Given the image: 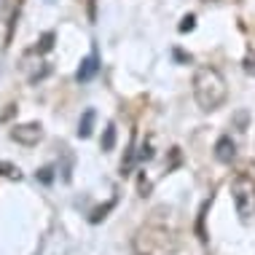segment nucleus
Instances as JSON below:
<instances>
[{"label":"nucleus","instance_id":"1","mask_svg":"<svg viewBox=\"0 0 255 255\" xmlns=\"http://www.w3.org/2000/svg\"><path fill=\"white\" fill-rule=\"evenodd\" d=\"M191 86H194L196 105H199V110H204V113L218 110L226 102V97H229V84H226V78L220 75V70H215V67H207V65L204 67H196Z\"/></svg>","mask_w":255,"mask_h":255},{"label":"nucleus","instance_id":"2","mask_svg":"<svg viewBox=\"0 0 255 255\" xmlns=\"http://www.w3.org/2000/svg\"><path fill=\"white\" fill-rule=\"evenodd\" d=\"M231 199H234V207H237V215L247 220L255 212V180L250 175H237L231 180Z\"/></svg>","mask_w":255,"mask_h":255},{"label":"nucleus","instance_id":"3","mask_svg":"<svg viewBox=\"0 0 255 255\" xmlns=\"http://www.w3.org/2000/svg\"><path fill=\"white\" fill-rule=\"evenodd\" d=\"M40 137H43V127L38 121H27V124H16L11 129V140L19 145H38Z\"/></svg>","mask_w":255,"mask_h":255},{"label":"nucleus","instance_id":"4","mask_svg":"<svg viewBox=\"0 0 255 255\" xmlns=\"http://www.w3.org/2000/svg\"><path fill=\"white\" fill-rule=\"evenodd\" d=\"M97 70H100V57L97 54H89V57L81 62L78 73H75V81H78V84H86V81H92L94 75H97Z\"/></svg>","mask_w":255,"mask_h":255},{"label":"nucleus","instance_id":"5","mask_svg":"<svg viewBox=\"0 0 255 255\" xmlns=\"http://www.w3.org/2000/svg\"><path fill=\"white\" fill-rule=\"evenodd\" d=\"M234 156H237V145H234V140L229 134L220 137V140L215 142V158H218V161H223V164H231Z\"/></svg>","mask_w":255,"mask_h":255},{"label":"nucleus","instance_id":"6","mask_svg":"<svg viewBox=\"0 0 255 255\" xmlns=\"http://www.w3.org/2000/svg\"><path fill=\"white\" fill-rule=\"evenodd\" d=\"M54 38H57L54 32H43V35H40V40L35 43V49H32V51H35V54H46V51H51V49H54Z\"/></svg>","mask_w":255,"mask_h":255},{"label":"nucleus","instance_id":"7","mask_svg":"<svg viewBox=\"0 0 255 255\" xmlns=\"http://www.w3.org/2000/svg\"><path fill=\"white\" fill-rule=\"evenodd\" d=\"M92 124H94V110H86L84 119L78 124V137H89L92 134Z\"/></svg>","mask_w":255,"mask_h":255},{"label":"nucleus","instance_id":"8","mask_svg":"<svg viewBox=\"0 0 255 255\" xmlns=\"http://www.w3.org/2000/svg\"><path fill=\"white\" fill-rule=\"evenodd\" d=\"M113 145H116V127L110 124L105 129V137H102V150H113Z\"/></svg>","mask_w":255,"mask_h":255},{"label":"nucleus","instance_id":"9","mask_svg":"<svg viewBox=\"0 0 255 255\" xmlns=\"http://www.w3.org/2000/svg\"><path fill=\"white\" fill-rule=\"evenodd\" d=\"M113 204H116V202H108L105 207H100V210H94V215H92V223H100V220L105 218V212H108V210H113Z\"/></svg>","mask_w":255,"mask_h":255},{"label":"nucleus","instance_id":"10","mask_svg":"<svg viewBox=\"0 0 255 255\" xmlns=\"http://www.w3.org/2000/svg\"><path fill=\"white\" fill-rule=\"evenodd\" d=\"M194 24H196V16H194V13H188V16H183V22H180V32H188V30H194Z\"/></svg>","mask_w":255,"mask_h":255},{"label":"nucleus","instance_id":"11","mask_svg":"<svg viewBox=\"0 0 255 255\" xmlns=\"http://www.w3.org/2000/svg\"><path fill=\"white\" fill-rule=\"evenodd\" d=\"M0 175L16 177V180H19V177H22V175H19V169H16V167H11V164H0Z\"/></svg>","mask_w":255,"mask_h":255},{"label":"nucleus","instance_id":"12","mask_svg":"<svg viewBox=\"0 0 255 255\" xmlns=\"http://www.w3.org/2000/svg\"><path fill=\"white\" fill-rule=\"evenodd\" d=\"M150 156H153V148H150L148 142H145V145H142V150H140V161H148Z\"/></svg>","mask_w":255,"mask_h":255},{"label":"nucleus","instance_id":"13","mask_svg":"<svg viewBox=\"0 0 255 255\" xmlns=\"http://www.w3.org/2000/svg\"><path fill=\"white\" fill-rule=\"evenodd\" d=\"M40 180H43V183H51V169H49V167L40 169Z\"/></svg>","mask_w":255,"mask_h":255}]
</instances>
